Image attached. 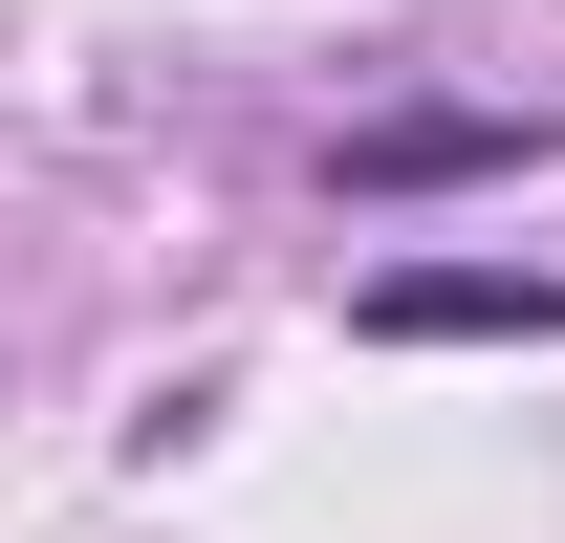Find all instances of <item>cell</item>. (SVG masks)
<instances>
[{
  "label": "cell",
  "instance_id": "obj_1",
  "mask_svg": "<svg viewBox=\"0 0 565 543\" xmlns=\"http://www.w3.org/2000/svg\"><path fill=\"white\" fill-rule=\"evenodd\" d=\"M349 327L370 348H565V283L544 262H370Z\"/></svg>",
  "mask_w": 565,
  "mask_h": 543
},
{
  "label": "cell",
  "instance_id": "obj_2",
  "mask_svg": "<svg viewBox=\"0 0 565 543\" xmlns=\"http://www.w3.org/2000/svg\"><path fill=\"white\" fill-rule=\"evenodd\" d=\"M479 174H544V109H370L349 196H479Z\"/></svg>",
  "mask_w": 565,
  "mask_h": 543
}]
</instances>
